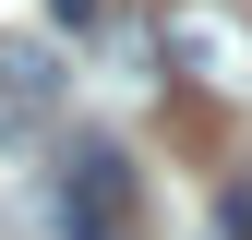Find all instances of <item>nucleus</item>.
<instances>
[{
	"mask_svg": "<svg viewBox=\"0 0 252 240\" xmlns=\"http://www.w3.org/2000/svg\"><path fill=\"white\" fill-rule=\"evenodd\" d=\"M48 240H144V180H132V156H120L108 132H84L72 156L48 168Z\"/></svg>",
	"mask_w": 252,
	"mask_h": 240,
	"instance_id": "1",
	"label": "nucleus"
},
{
	"mask_svg": "<svg viewBox=\"0 0 252 240\" xmlns=\"http://www.w3.org/2000/svg\"><path fill=\"white\" fill-rule=\"evenodd\" d=\"M156 60H168L192 96L240 108L252 96V12L240 0H168V12H156Z\"/></svg>",
	"mask_w": 252,
	"mask_h": 240,
	"instance_id": "2",
	"label": "nucleus"
},
{
	"mask_svg": "<svg viewBox=\"0 0 252 240\" xmlns=\"http://www.w3.org/2000/svg\"><path fill=\"white\" fill-rule=\"evenodd\" d=\"M60 96H72V72H60V48L48 36H0V144H36Z\"/></svg>",
	"mask_w": 252,
	"mask_h": 240,
	"instance_id": "3",
	"label": "nucleus"
},
{
	"mask_svg": "<svg viewBox=\"0 0 252 240\" xmlns=\"http://www.w3.org/2000/svg\"><path fill=\"white\" fill-rule=\"evenodd\" d=\"M216 240H252V180H228V204H216Z\"/></svg>",
	"mask_w": 252,
	"mask_h": 240,
	"instance_id": "4",
	"label": "nucleus"
},
{
	"mask_svg": "<svg viewBox=\"0 0 252 240\" xmlns=\"http://www.w3.org/2000/svg\"><path fill=\"white\" fill-rule=\"evenodd\" d=\"M48 12H60V24H96V0H48Z\"/></svg>",
	"mask_w": 252,
	"mask_h": 240,
	"instance_id": "5",
	"label": "nucleus"
}]
</instances>
